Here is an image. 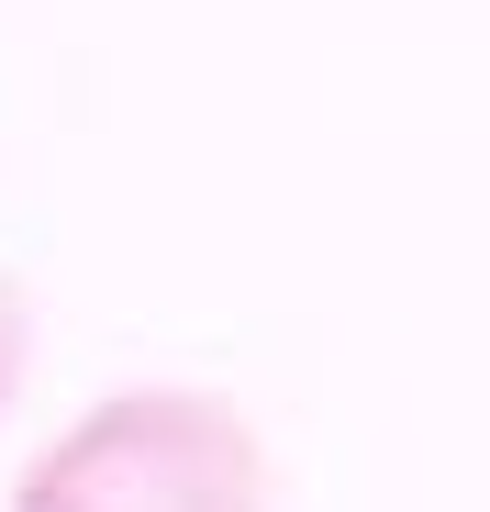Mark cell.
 <instances>
[{
  "mask_svg": "<svg viewBox=\"0 0 490 512\" xmlns=\"http://www.w3.org/2000/svg\"><path fill=\"white\" fill-rule=\"evenodd\" d=\"M268 501H279L268 435L201 379H145L90 401L12 479V512H268Z\"/></svg>",
  "mask_w": 490,
  "mask_h": 512,
  "instance_id": "1",
  "label": "cell"
},
{
  "mask_svg": "<svg viewBox=\"0 0 490 512\" xmlns=\"http://www.w3.org/2000/svg\"><path fill=\"white\" fill-rule=\"evenodd\" d=\"M23 346H34V312H23V279L0 268V412H12V390H23Z\"/></svg>",
  "mask_w": 490,
  "mask_h": 512,
  "instance_id": "2",
  "label": "cell"
}]
</instances>
